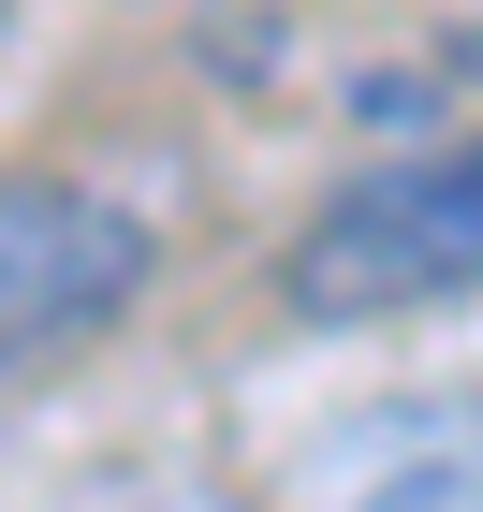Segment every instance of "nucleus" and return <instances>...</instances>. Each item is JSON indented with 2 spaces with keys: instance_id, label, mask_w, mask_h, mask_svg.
<instances>
[{
  "instance_id": "5",
  "label": "nucleus",
  "mask_w": 483,
  "mask_h": 512,
  "mask_svg": "<svg viewBox=\"0 0 483 512\" xmlns=\"http://www.w3.org/2000/svg\"><path fill=\"white\" fill-rule=\"evenodd\" d=\"M469 74H483V44H469Z\"/></svg>"
},
{
  "instance_id": "3",
  "label": "nucleus",
  "mask_w": 483,
  "mask_h": 512,
  "mask_svg": "<svg viewBox=\"0 0 483 512\" xmlns=\"http://www.w3.org/2000/svg\"><path fill=\"white\" fill-rule=\"evenodd\" d=\"M308 512H483V381L352 395L308 425Z\"/></svg>"
},
{
  "instance_id": "2",
  "label": "nucleus",
  "mask_w": 483,
  "mask_h": 512,
  "mask_svg": "<svg viewBox=\"0 0 483 512\" xmlns=\"http://www.w3.org/2000/svg\"><path fill=\"white\" fill-rule=\"evenodd\" d=\"M147 220L74 176H30V161H0V381H30V366L88 352V337H118L132 293H147Z\"/></svg>"
},
{
  "instance_id": "1",
  "label": "nucleus",
  "mask_w": 483,
  "mask_h": 512,
  "mask_svg": "<svg viewBox=\"0 0 483 512\" xmlns=\"http://www.w3.org/2000/svg\"><path fill=\"white\" fill-rule=\"evenodd\" d=\"M454 293H483V132L352 176L279 249V308L293 322H410V308H454Z\"/></svg>"
},
{
  "instance_id": "4",
  "label": "nucleus",
  "mask_w": 483,
  "mask_h": 512,
  "mask_svg": "<svg viewBox=\"0 0 483 512\" xmlns=\"http://www.w3.org/2000/svg\"><path fill=\"white\" fill-rule=\"evenodd\" d=\"M74 512H235L220 483H103V498H74Z\"/></svg>"
}]
</instances>
